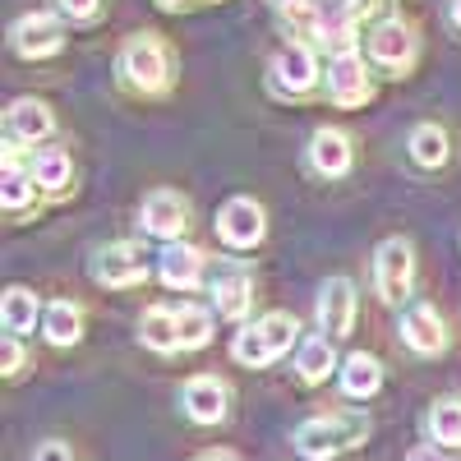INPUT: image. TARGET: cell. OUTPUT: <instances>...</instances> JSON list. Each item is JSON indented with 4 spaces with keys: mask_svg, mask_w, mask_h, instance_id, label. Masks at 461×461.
<instances>
[{
    "mask_svg": "<svg viewBox=\"0 0 461 461\" xmlns=\"http://www.w3.org/2000/svg\"><path fill=\"white\" fill-rule=\"evenodd\" d=\"M369 434V415L360 411H337V415H319V420H304L295 429V447L314 461H328L346 447H356Z\"/></svg>",
    "mask_w": 461,
    "mask_h": 461,
    "instance_id": "obj_1",
    "label": "cell"
},
{
    "mask_svg": "<svg viewBox=\"0 0 461 461\" xmlns=\"http://www.w3.org/2000/svg\"><path fill=\"white\" fill-rule=\"evenodd\" d=\"M121 74H125V84H134L143 93H162L171 84L167 47L158 42V37H134V42H125V51H121Z\"/></svg>",
    "mask_w": 461,
    "mask_h": 461,
    "instance_id": "obj_2",
    "label": "cell"
},
{
    "mask_svg": "<svg viewBox=\"0 0 461 461\" xmlns=\"http://www.w3.org/2000/svg\"><path fill=\"white\" fill-rule=\"evenodd\" d=\"M93 277H97L102 286H134V282H143V277H148V249L134 245V240H121V245L97 249Z\"/></svg>",
    "mask_w": 461,
    "mask_h": 461,
    "instance_id": "obj_3",
    "label": "cell"
},
{
    "mask_svg": "<svg viewBox=\"0 0 461 461\" xmlns=\"http://www.w3.org/2000/svg\"><path fill=\"white\" fill-rule=\"evenodd\" d=\"M411 282H415V249L406 240H388L378 249V258H374V286H378V295L388 304H397L411 291Z\"/></svg>",
    "mask_w": 461,
    "mask_h": 461,
    "instance_id": "obj_4",
    "label": "cell"
},
{
    "mask_svg": "<svg viewBox=\"0 0 461 461\" xmlns=\"http://www.w3.org/2000/svg\"><path fill=\"white\" fill-rule=\"evenodd\" d=\"M139 226L148 230V236H158V240H176L180 230L189 226V203L176 194V189H158V194L143 199Z\"/></svg>",
    "mask_w": 461,
    "mask_h": 461,
    "instance_id": "obj_5",
    "label": "cell"
},
{
    "mask_svg": "<svg viewBox=\"0 0 461 461\" xmlns=\"http://www.w3.org/2000/svg\"><path fill=\"white\" fill-rule=\"evenodd\" d=\"M263 230H267V221H263V208H258L254 199H230V203L217 212V236H221L226 245H236V249L258 245Z\"/></svg>",
    "mask_w": 461,
    "mask_h": 461,
    "instance_id": "obj_6",
    "label": "cell"
},
{
    "mask_svg": "<svg viewBox=\"0 0 461 461\" xmlns=\"http://www.w3.org/2000/svg\"><path fill=\"white\" fill-rule=\"evenodd\" d=\"M402 341L411 346V351H420V356H438L447 346V323L438 319L434 304L415 300L411 310L402 314Z\"/></svg>",
    "mask_w": 461,
    "mask_h": 461,
    "instance_id": "obj_7",
    "label": "cell"
},
{
    "mask_svg": "<svg viewBox=\"0 0 461 461\" xmlns=\"http://www.w3.org/2000/svg\"><path fill=\"white\" fill-rule=\"evenodd\" d=\"M249 300H254V277H249V267L221 263L217 277H212V304L221 310V319H245V314H249Z\"/></svg>",
    "mask_w": 461,
    "mask_h": 461,
    "instance_id": "obj_8",
    "label": "cell"
},
{
    "mask_svg": "<svg viewBox=\"0 0 461 461\" xmlns=\"http://www.w3.org/2000/svg\"><path fill=\"white\" fill-rule=\"evenodd\" d=\"M60 23L51 19V14H28V19H19L14 28H10V47L19 51V56H28V60H37V56H56L60 51Z\"/></svg>",
    "mask_w": 461,
    "mask_h": 461,
    "instance_id": "obj_9",
    "label": "cell"
},
{
    "mask_svg": "<svg viewBox=\"0 0 461 461\" xmlns=\"http://www.w3.org/2000/svg\"><path fill=\"white\" fill-rule=\"evenodd\" d=\"M328 97L337 106H360L369 97V74H365V60L356 51H341L328 65Z\"/></svg>",
    "mask_w": 461,
    "mask_h": 461,
    "instance_id": "obj_10",
    "label": "cell"
},
{
    "mask_svg": "<svg viewBox=\"0 0 461 461\" xmlns=\"http://www.w3.org/2000/svg\"><path fill=\"white\" fill-rule=\"evenodd\" d=\"M180 402H185V415L199 420V425H217L226 415V402H230V388L221 378H194L180 388Z\"/></svg>",
    "mask_w": 461,
    "mask_h": 461,
    "instance_id": "obj_11",
    "label": "cell"
},
{
    "mask_svg": "<svg viewBox=\"0 0 461 461\" xmlns=\"http://www.w3.org/2000/svg\"><path fill=\"white\" fill-rule=\"evenodd\" d=\"M369 56H374L378 65H388V69H406V65L415 60V32H411L406 23H397V19L378 23V28L369 32Z\"/></svg>",
    "mask_w": 461,
    "mask_h": 461,
    "instance_id": "obj_12",
    "label": "cell"
},
{
    "mask_svg": "<svg viewBox=\"0 0 461 461\" xmlns=\"http://www.w3.org/2000/svg\"><path fill=\"white\" fill-rule=\"evenodd\" d=\"M319 323L332 337L351 332V323H356V291H351V282H346V277L323 282V291H319Z\"/></svg>",
    "mask_w": 461,
    "mask_h": 461,
    "instance_id": "obj_13",
    "label": "cell"
},
{
    "mask_svg": "<svg viewBox=\"0 0 461 461\" xmlns=\"http://www.w3.org/2000/svg\"><path fill=\"white\" fill-rule=\"evenodd\" d=\"M319 79V69H314V56L304 51V47H286L277 60H273V84L282 93H310Z\"/></svg>",
    "mask_w": 461,
    "mask_h": 461,
    "instance_id": "obj_14",
    "label": "cell"
},
{
    "mask_svg": "<svg viewBox=\"0 0 461 461\" xmlns=\"http://www.w3.org/2000/svg\"><path fill=\"white\" fill-rule=\"evenodd\" d=\"M158 267H162V282L171 291H189V286H199V277H203V254L194 245H167Z\"/></svg>",
    "mask_w": 461,
    "mask_h": 461,
    "instance_id": "obj_15",
    "label": "cell"
},
{
    "mask_svg": "<svg viewBox=\"0 0 461 461\" xmlns=\"http://www.w3.org/2000/svg\"><path fill=\"white\" fill-rule=\"evenodd\" d=\"M5 134H10V143H37L42 134H51V111L32 97L14 102L5 115Z\"/></svg>",
    "mask_w": 461,
    "mask_h": 461,
    "instance_id": "obj_16",
    "label": "cell"
},
{
    "mask_svg": "<svg viewBox=\"0 0 461 461\" xmlns=\"http://www.w3.org/2000/svg\"><path fill=\"white\" fill-rule=\"evenodd\" d=\"M310 162L323 176H346V167H351V139L341 130H319L310 143Z\"/></svg>",
    "mask_w": 461,
    "mask_h": 461,
    "instance_id": "obj_17",
    "label": "cell"
},
{
    "mask_svg": "<svg viewBox=\"0 0 461 461\" xmlns=\"http://www.w3.org/2000/svg\"><path fill=\"white\" fill-rule=\"evenodd\" d=\"M341 388H346V397H374V393L383 388V369H378V360L365 356V351H356L351 360L341 365Z\"/></svg>",
    "mask_w": 461,
    "mask_h": 461,
    "instance_id": "obj_18",
    "label": "cell"
},
{
    "mask_svg": "<svg viewBox=\"0 0 461 461\" xmlns=\"http://www.w3.org/2000/svg\"><path fill=\"white\" fill-rule=\"evenodd\" d=\"M84 332V314H79V304H69V300H56L51 310H47V341L51 346H74Z\"/></svg>",
    "mask_w": 461,
    "mask_h": 461,
    "instance_id": "obj_19",
    "label": "cell"
},
{
    "mask_svg": "<svg viewBox=\"0 0 461 461\" xmlns=\"http://www.w3.org/2000/svg\"><path fill=\"white\" fill-rule=\"evenodd\" d=\"M0 319H5V332L23 337V332L37 323V295L23 291V286H10V291H5V310H0Z\"/></svg>",
    "mask_w": 461,
    "mask_h": 461,
    "instance_id": "obj_20",
    "label": "cell"
},
{
    "mask_svg": "<svg viewBox=\"0 0 461 461\" xmlns=\"http://www.w3.org/2000/svg\"><path fill=\"white\" fill-rule=\"evenodd\" d=\"M143 341L152 346V351H176V346H180L176 310H148L143 314Z\"/></svg>",
    "mask_w": 461,
    "mask_h": 461,
    "instance_id": "obj_21",
    "label": "cell"
},
{
    "mask_svg": "<svg viewBox=\"0 0 461 461\" xmlns=\"http://www.w3.org/2000/svg\"><path fill=\"white\" fill-rule=\"evenodd\" d=\"M411 158H415L420 167H443V162H447V134H443L438 125H420V130L411 134Z\"/></svg>",
    "mask_w": 461,
    "mask_h": 461,
    "instance_id": "obj_22",
    "label": "cell"
},
{
    "mask_svg": "<svg viewBox=\"0 0 461 461\" xmlns=\"http://www.w3.org/2000/svg\"><path fill=\"white\" fill-rule=\"evenodd\" d=\"M176 328H180V346H185V351L208 346V337H212V319H208V310H199V304H180V310H176Z\"/></svg>",
    "mask_w": 461,
    "mask_h": 461,
    "instance_id": "obj_23",
    "label": "cell"
},
{
    "mask_svg": "<svg viewBox=\"0 0 461 461\" xmlns=\"http://www.w3.org/2000/svg\"><path fill=\"white\" fill-rule=\"evenodd\" d=\"M300 378L304 383H319V378H328L332 374V341H323V337H310L300 346Z\"/></svg>",
    "mask_w": 461,
    "mask_h": 461,
    "instance_id": "obj_24",
    "label": "cell"
},
{
    "mask_svg": "<svg viewBox=\"0 0 461 461\" xmlns=\"http://www.w3.org/2000/svg\"><path fill=\"white\" fill-rule=\"evenodd\" d=\"M32 180L47 185V189H60L69 180V152L65 148H42L32 158Z\"/></svg>",
    "mask_w": 461,
    "mask_h": 461,
    "instance_id": "obj_25",
    "label": "cell"
},
{
    "mask_svg": "<svg viewBox=\"0 0 461 461\" xmlns=\"http://www.w3.org/2000/svg\"><path fill=\"white\" fill-rule=\"evenodd\" d=\"M429 438L434 443H461V402L456 397H447V402H438L434 411H429Z\"/></svg>",
    "mask_w": 461,
    "mask_h": 461,
    "instance_id": "obj_26",
    "label": "cell"
},
{
    "mask_svg": "<svg viewBox=\"0 0 461 461\" xmlns=\"http://www.w3.org/2000/svg\"><path fill=\"white\" fill-rule=\"evenodd\" d=\"M254 328H258V337H263V346H267V356H273V360L286 351V346L295 341V332H300L291 314H267V319H258Z\"/></svg>",
    "mask_w": 461,
    "mask_h": 461,
    "instance_id": "obj_27",
    "label": "cell"
},
{
    "mask_svg": "<svg viewBox=\"0 0 461 461\" xmlns=\"http://www.w3.org/2000/svg\"><path fill=\"white\" fill-rule=\"evenodd\" d=\"M32 176L14 171V162H5V180H0V199H5V208H23L32 199Z\"/></svg>",
    "mask_w": 461,
    "mask_h": 461,
    "instance_id": "obj_28",
    "label": "cell"
},
{
    "mask_svg": "<svg viewBox=\"0 0 461 461\" xmlns=\"http://www.w3.org/2000/svg\"><path fill=\"white\" fill-rule=\"evenodd\" d=\"M0 360H5V374H19V365H23V351H19V337H14V332L5 337V346H0Z\"/></svg>",
    "mask_w": 461,
    "mask_h": 461,
    "instance_id": "obj_29",
    "label": "cell"
},
{
    "mask_svg": "<svg viewBox=\"0 0 461 461\" xmlns=\"http://www.w3.org/2000/svg\"><path fill=\"white\" fill-rule=\"evenodd\" d=\"M60 10L69 19H93L97 14V0H60Z\"/></svg>",
    "mask_w": 461,
    "mask_h": 461,
    "instance_id": "obj_30",
    "label": "cell"
},
{
    "mask_svg": "<svg viewBox=\"0 0 461 461\" xmlns=\"http://www.w3.org/2000/svg\"><path fill=\"white\" fill-rule=\"evenodd\" d=\"M32 461H74V456H69V447H65V443H42Z\"/></svg>",
    "mask_w": 461,
    "mask_h": 461,
    "instance_id": "obj_31",
    "label": "cell"
},
{
    "mask_svg": "<svg viewBox=\"0 0 461 461\" xmlns=\"http://www.w3.org/2000/svg\"><path fill=\"white\" fill-rule=\"evenodd\" d=\"M406 461H443V452H434V447H415Z\"/></svg>",
    "mask_w": 461,
    "mask_h": 461,
    "instance_id": "obj_32",
    "label": "cell"
},
{
    "mask_svg": "<svg viewBox=\"0 0 461 461\" xmlns=\"http://www.w3.org/2000/svg\"><path fill=\"white\" fill-rule=\"evenodd\" d=\"M199 461H240L236 452H208V456H199Z\"/></svg>",
    "mask_w": 461,
    "mask_h": 461,
    "instance_id": "obj_33",
    "label": "cell"
},
{
    "mask_svg": "<svg viewBox=\"0 0 461 461\" xmlns=\"http://www.w3.org/2000/svg\"><path fill=\"white\" fill-rule=\"evenodd\" d=\"M452 23L461 28V0H452Z\"/></svg>",
    "mask_w": 461,
    "mask_h": 461,
    "instance_id": "obj_34",
    "label": "cell"
},
{
    "mask_svg": "<svg viewBox=\"0 0 461 461\" xmlns=\"http://www.w3.org/2000/svg\"><path fill=\"white\" fill-rule=\"evenodd\" d=\"M273 5H277V10H286V5H295V0H273Z\"/></svg>",
    "mask_w": 461,
    "mask_h": 461,
    "instance_id": "obj_35",
    "label": "cell"
},
{
    "mask_svg": "<svg viewBox=\"0 0 461 461\" xmlns=\"http://www.w3.org/2000/svg\"><path fill=\"white\" fill-rule=\"evenodd\" d=\"M162 5H180V0H162Z\"/></svg>",
    "mask_w": 461,
    "mask_h": 461,
    "instance_id": "obj_36",
    "label": "cell"
}]
</instances>
